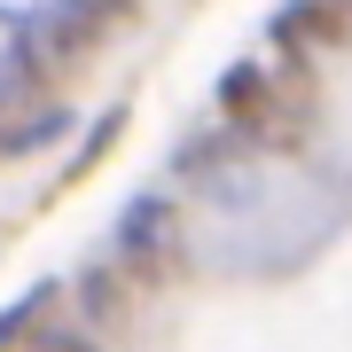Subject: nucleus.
<instances>
[{"mask_svg":"<svg viewBox=\"0 0 352 352\" xmlns=\"http://www.w3.org/2000/svg\"><path fill=\"white\" fill-rule=\"evenodd\" d=\"M164 243H173V212H164L157 196H149V204H133L126 227H118V251H126V258H149V251H164Z\"/></svg>","mask_w":352,"mask_h":352,"instance_id":"1","label":"nucleus"},{"mask_svg":"<svg viewBox=\"0 0 352 352\" xmlns=\"http://www.w3.org/2000/svg\"><path fill=\"white\" fill-rule=\"evenodd\" d=\"M32 314H39V298H24V305H8V314H0V352H16V344H24Z\"/></svg>","mask_w":352,"mask_h":352,"instance_id":"2","label":"nucleus"},{"mask_svg":"<svg viewBox=\"0 0 352 352\" xmlns=\"http://www.w3.org/2000/svg\"><path fill=\"white\" fill-rule=\"evenodd\" d=\"M227 110H251V102H258V71H235V78H227Z\"/></svg>","mask_w":352,"mask_h":352,"instance_id":"3","label":"nucleus"},{"mask_svg":"<svg viewBox=\"0 0 352 352\" xmlns=\"http://www.w3.org/2000/svg\"><path fill=\"white\" fill-rule=\"evenodd\" d=\"M39 352H94L87 337H71V329H55V337H39Z\"/></svg>","mask_w":352,"mask_h":352,"instance_id":"4","label":"nucleus"}]
</instances>
